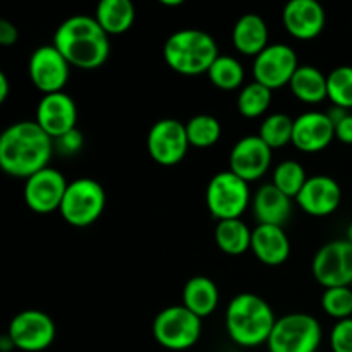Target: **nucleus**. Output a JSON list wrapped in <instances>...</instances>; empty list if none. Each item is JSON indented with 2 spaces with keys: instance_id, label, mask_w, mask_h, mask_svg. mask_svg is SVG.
Here are the masks:
<instances>
[{
  "instance_id": "f257e3e1",
  "label": "nucleus",
  "mask_w": 352,
  "mask_h": 352,
  "mask_svg": "<svg viewBox=\"0 0 352 352\" xmlns=\"http://www.w3.org/2000/svg\"><path fill=\"white\" fill-rule=\"evenodd\" d=\"M54 151V140L34 120H19L0 133V170L26 181L48 167Z\"/></svg>"
},
{
  "instance_id": "f03ea898",
  "label": "nucleus",
  "mask_w": 352,
  "mask_h": 352,
  "mask_svg": "<svg viewBox=\"0 0 352 352\" xmlns=\"http://www.w3.org/2000/svg\"><path fill=\"white\" fill-rule=\"evenodd\" d=\"M52 45L71 67L82 71L100 69L110 57V36L88 14H76L62 21Z\"/></svg>"
},
{
  "instance_id": "7ed1b4c3",
  "label": "nucleus",
  "mask_w": 352,
  "mask_h": 352,
  "mask_svg": "<svg viewBox=\"0 0 352 352\" xmlns=\"http://www.w3.org/2000/svg\"><path fill=\"white\" fill-rule=\"evenodd\" d=\"M277 316L270 302L253 292L234 296L226 309V330L229 339L239 347L267 346Z\"/></svg>"
},
{
  "instance_id": "20e7f679",
  "label": "nucleus",
  "mask_w": 352,
  "mask_h": 352,
  "mask_svg": "<svg viewBox=\"0 0 352 352\" xmlns=\"http://www.w3.org/2000/svg\"><path fill=\"white\" fill-rule=\"evenodd\" d=\"M215 38L198 28L177 30L164 43V60L181 76H201L219 57Z\"/></svg>"
},
{
  "instance_id": "39448f33",
  "label": "nucleus",
  "mask_w": 352,
  "mask_h": 352,
  "mask_svg": "<svg viewBox=\"0 0 352 352\" xmlns=\"http://www.w3.org/2000/svg\"><path fill=\"white\" fill-rule=\"evenodd\" d=\"M105 206L107 192L103 186L96 179L79 177L67 184L58 213L69 226L85 229L103 215Z\"/></svg>"
},
{
  "instance_id": "423d86ee",
  "label": "nucleus",
  "mask_w": 352,
  "mask_h": 352,
  "mask_svg": "<svg viewBox=\"0 0 352 352\" xmlns=\"http://www.w3.org/2000/svg\"><path fill=\"white\" fill-rule=\"evenodd\" d=\"M151 332L164 349L188 351L196 346L201 337L203 320L182 305L167 306L155 316Z\"/></svg>"
},
{
  "instance_id": "0eeeda50",
  "label": "nucleus",
  "mask_w": 352,
  "mask_h": 352,
  "mask_svg": "<svg viewBox=\"0 0 352 352\" xmlns=\"http://www.w3.org/2000/svg\"><path fill=\"white\" fill-rule=\"evenodd\" d=\"M322 339V325L315 316L289 313L277 318L267 347L268 352H316Z\"/></svg>"
},
{
  "instance_id": "6e6552de",
  "label": "nucleus",
  "mask_w": 352,
  "mask_h": 352,
  "mask_svg": "<svg viewBox=\"0 0 352 352\" xmlns=\"http://www.w3.org/2000/svg\"><path fill=\"white\" fill-rule=\"evenodd\" d=\"M251 198L250 184L230 170L219 172L206 184V208L217 222L241 219L250 208Z\"/></svg>"
},
{
  "instance_id": "1a4fd4ad",
  "label": "nucleus",
  "mask_w": 352,
  "mask_h": 352,
  "mask_svg": "<svg viewBox=\"0 0 352 352\" xmlns=\"http://www.w3.org/2000/svg\"><path fill=\"white\" fill-rule=\"evenodd\" d=\"M189 144L184 122L172 117L157 120L146 136V150L151 160L164 167L179 165L188 155Z\"/></svg>"
},
{
  "instance_id": "9d476101",
  "label": "nucleus",
  "mask_w": 352,
  "mask_h": 352,
  "mask_svg": "<svg viewBox=\"0 0 352 352\" xmlns=\"http://www.w3.org/2000/svg\"><path fill=\"white\" fill-rule=\"evenodd\" d=\"M14 347L24 352H41L57 337L54 318L40 309H24L12 316L7 329Z\"/></svg>"
},
{
  "instance_id": "9b49d317",
  "label": "nucleus",
  "mask_w": 352,
  "mask_h": 352,
  "mask_svg": "<svg viewBox=\"0 0 352 352\" xmlns=\"http://www.w3.org/2000/svg\"><path fill=\"white\" fill-rule=\"evenodd\" d=\"M311 274L322 287H351L352 244L346 239L330 241L315 253Z\"/></svg>"
},
{
  "instance_id": "f8f14e48",
  "label": "nucleus",
  "mask_w": 352,
  "mask_h": 352,
  "mask_svg": "<svg viewBox=\"0 0 352 352\" xmlns=\"http://www.w3.org/2000/svg\"><path fill=\"white\" fill-rule=\"evenodd\" d=\"M299 58L294 48L287 43H270L253 60V78L260 85L275 91L289 86L292 76L299 67Z\"/></svg>"
},
{
  "instance_id": "ddd939ff",
  "label": "nucleus",
  "mask_w": 352,
  "mask_h": 352,
  "mask_svg": "<svg viewBox=\"0 0 352 352\" xmlns=\"http://www.w3.org/2000/svg\"><path fill=\"white\" fill-rule=\"evenodd\" d=\"M28 74L38 91L52 95L64 91L71 78V65L54 45H41L31 54Z\"/></svg>"
},
{
  "instance_id": "4468645a",
  "label": "nucleus",
  "mask_w": 352,
  "mask_h": 352,
  "mask_svg": "<svg viewBox=\"0 0 352 352\" xmlns=\"http://www.w3.org/2000/svg\"><path fill=\"white\" fill-rule=\"evenodd\" d=\"M67 179L60 170L45 167L24 181V201L34 213L48 215L58 212L67 189Z\"/></svg>"
},
{
  "instance_id": "2eb2a0df",
  "label": "nucleus",
  "mask_w": 352,
  "mask_h": 352,
  "mask_svg": "<svg viewBox=\"0 0 352 352\" xmlns=\"http://www.w3.org/2000/svg\"><path fill=\"white\" fill-rule=\"evenodd\" d=\"M272 158L274 150H270L258 134H250L241 138L230 150L229 170L251 184L270 170Z\"/></svg>"
},
{
  "instance_id": "dca6fc26",
  "label": "nucleus",
  "mask_w": 352,
  "mask_h": 352,
  "mask_svg": "<svg viewBox=\"0 0 352 352\" xmlns=\"http://www.w3.org/2000/svg\"><path fill=\"white\" fill-rule=\"evenodd\" d=\"M34 122L52 140H57L78 127V105L65 91L43 95L36 105Z\"/></svg>"
},
{
  "instance_id": "f3484780",
  "label": "nucleus",
  "mask_w": 352,
  "mask_h": 352,
  "mask_svg": "<svg viewBox=\"0 0 352 352\" xmlns=\"http://www.w3.org/2000/svg\"><path fill=\"white\" fill-rule=\"evenodd\" d=\"M282 24L296 40H315L325 30V9L316 0H291L282 10Z\"/></svg>"
},
{
  "instance_id": "a211bd4d",
  "label": "nucleus",
  "mask_w": 352,
  "mask_h": 352,
  "mask_svg": "<svg viewBox=\"0 0 352 352\" xmlns=\"http://www.w3.org/2000/svg\"><path fill=\"white\" fill-rule=\"evenodd\" d=\"M305 213L311 217H329L340 206L342 189L330 175H311L294 199Z\"/></svg>"
},
{
  "instance_id": "6ab92c4d",
  "label": "nucleus",
  "mask_w": 352,
  "mask_h": 352,
  "mask_svg": "<svg viewBox=\"0 0 352 352\" xmlns=\"http://www.w3.org/2000/svg\"><path fill=\"white\" fill-rule=\"evenodd\" d=\"M333 140L336 131L327 112L311 110L294 119L291 144H294L302 153H320L329 148Z\"/></svg>"
},
{
  "instance_id": "aec40b11",
  "label": "nucleus",
  "mask_w": 352,
  "mask_h": 352,
  "mask_svg": "<svg viewBox=\"0 0 352 352\" xmlns=\"http://www.w3.org/2000/svg\"><path fill=\"white\" fill-rule=\"evenodd\" d=\"M267 267H280L291 256V239L284 227L256 226L251 234V250Z\"/></svg>"
},
{
  "instance_id": "412c9836",
  "label": "nucleus",
  "mask_w": 352,
  "mask_h": 352,
  "mask_svg": "<svg viewBox=\"0 0 352 352\" xmlns=\"http://www.w3.org/2000/svg\"><path fill=\"white\" fill-rule=\"evenodd\" d=\"M251 208L258 226L284 227L292 215V198L268 182L260 186V189L253 195Z\"/></svg>"
},
{
  "instance_id": "4be33fe9",
  "label": "nucleus",
  "mask_w": 352,
  "mask_h": 352,
  "mask_svg": "<svg viewBox=\"0 0 352 352\" xmlns=\"http://www.w3.org/2000/svg\"><path fill=\"white\" fill-rule=\"evenodd\" d=\"M268 26L260 14H244L232 28V45L239 54L256 57L268 47Z\"/></svg>"
},
{
  "instance_id": "5701e85b",
  "label": "nucleus",
  "mask_w": 352,
  "mask_h": 352,
  "mask_svg": "<svg viewBox=\"0 0 352 352\" xmlns=\"http://www.w3.org/2000/svg\"><path fill=\"white\" fill-rule=\"evenodd\" d=\"M220 291L219 285L206 275H196L186 282L182 289V306L195 313L199 318L213 315L219 308Z\"/></svg>"
},
{
  "instance_id": "b1692460",
  "label": "nucleus",
  "mask_w": 352,
  "mask_h": 352,
  "mask_svg": "<svg viewBox=\"0 0 352 352\" xmlns=\"http://www.w3.org/2000/svg\"><path fill=\"white\" fill-rule=\"evenodd\" d=\"M93 17L109 36H119L133 28L136 7L131 0H102Z\"/></svg>"
},
{
  "instance_id": "393cba45",
  "label": "nucleus",
  "mask_w": 352,
  "mask_h": 352,
  "mask_svg": "<svg viewBox=\"0 0 352 352\" xmlns=\"http://www.w3.org/2000/svg\"><path fill=\"white\" fill-rule=\"evenodd\" d=\"M291 93L296 100L306 105H318L329 98L327 95V74L318 67L309 64H301L289 82Z\"/></svg>"
},
{
  "instance_id": "a878e982",
  "label": "nucleus",
  "mask_w": 352,
  "mask_h": 352,
  "mask_svg": "<svg viewBox=\"0 0 352 352\" xmlns=\"http://www.w3.org/2000/svg\"><path fill=\"white\" fill-rule=\"evenodd\" d=\"M251 234L253 229H250L243 219L222 220L217 222L215 243L222 253L229 256H241L251 250Z\"/></svg>"
},
{
  "instance_id": "bb28decb",
  "label": "nucleus",
  "mask_w": 352,
  "mask_h": 352,
  "mask_svg": "<svg viewBox=\"0 0 352 352\" xmlns=\"http://www.w3.org/2000/svg\"><path fill=\"white\" fill-rule=\"evenodd\" d=\"M210 82L222 91H234L244 86L246 71L244 65L232 55H222L215 58L212 67L206 72Z\"/></svg>"
},
{
  "instance_id": "cd10ccee",
  "label": "nucleus",
  "mask_w": 352,
  "mask_h": 352,
  "mask_svg": "<svg viewBox=\"0 0 352 352\" xmlns=\"http://www.w3.org/2000/svg\"><path fill=\"white\" fill-rule=\"evenodd\" d=\"M274 91L256 81L246 82L237 95V112L246 119H258L270 110Z\"/></svg>"
},
{
  "instance_id": "c85d7f7f",
  "label": "nucleus",
  "mask_w": 352,
  "mask_h": 352,
  "mask_svg": "<svg viewBox=\"0 0 352 352\" xmlns=\"http://www.w3.org/2000/svg\"><path fill=\"white\" fill-rule=\"evenodd\" d=\"M188 141L192 148H212L222 138V124L210 113H198L184 122Z\"/></svg>"
},
{
  "instance_id": "c756f323",
  "label": "nucleus",
  "mask_w": 352,
  "mask_h": 352,
  "mask_svg": "<svg viewBox=\"0 0 352 352\" xmlns=\"http://www.w3.org/2000/svg\"><path fill=\"white\" fill-rule=\"evenodd\" d=\"M292 126H294V119L291 116L284 112H274L265 117L263 122L260 124L258 136L270 150H278L291 144Z\"/></svg>"
},
{
  "instance_id": "7c9ffc66",
  "label": "nucleus",
  "mask_w": 352,
  "mask_h": 352,
  "mask_svg": "<svg viewBox=\"0 0 352 352\" xmlns=\"http://www.w3.org/2000/svg\"><path fill=\"white\" fill-rule=\"evenodd\" d=\"M306 181H308V174L298 160L280 162L275 165L274 175H272V184L292 199H296Z\"/></svg>"
},
{
  "instance_id": "2f4dec72",
  "label": "nucleus",
  "mask_w": 352,
  "mask_h": 352,
  "mask_svg": "<svg viewBox=\"0 0 352 352\" xmlns=\"http://www.w3.org/2000/svg\"><path fill=\"white\" fill-rule=\"evenodd\" d=\"M327 95L333 107L352 109V65H339L327 76Z\"/></svg>"
},
{
  "instance_id": "473e14b6",
  "label": "nucleus",
  "mask_w": 352,
  "mask_h": 352,
  "mask_svg": "<svg viewBox=\"0 0 352 352\" xmlns=\"http://www.w3.org/2000/svg\"><path fill=\"white\" fill-rule=\"evenodd\" d=\"M322 309L333 320L352 318V289L330 287L322 294Z\"/></svg>"
},
{
  "instance_id": "72a5a7b5",
  "label": "nucleus",
  "mask_w": 352,
  "mask_h": 352,
  "mask_svg": "<svg viewBox=\"0 0 352 352\" xmlns=\"http://www.w3.org/2000/svg\"><path fill=\"white\" fill-rule=\"evenodd\" d=\"M332 352H352V318L340 320L330 332Z\"/></svg>"
},
{
  "instance_id": "f704fd0d",
  "label": "nucleus",
  "mask_w": 352,
  "mask_h": 352,
  "mask_svg": "<svg viewBox=\"0 0 352 352\" xmlns=\"http://www.w3.org/2000/svg\"><path fill=\"white\" fill-rule=\"evenodd\" d=\"M82 144H85V138H82L81 131L76 127V129L69 131L64 136L54 140V148L62 155H76L82 150Z\"/></svg>"
},
{
  "instance_id": "c9c22d12",
  "label": "nucleus",
  "mask_w": 352,
  "mask_h": 352,
  "mask_svg": "<svg viewBox=\"0 0 352 352\" xmlns=\"http://www.w3.org/2000/svg\"><path fill=\"white\" fill-rule=\"evenodd\" d=\"M19 40V30L12 21L0 17V47H12Z\"/></svg>"
},
{
  "instance_id": "e433bc0d",
  "label": "nucleus",
  "mask_w": 352,
  "mask_h": 352,
  "mask_svg": "<svg viewBox=\"0 0 352 352\" xmlns=\"http://www.w3.org/2000/svg\"><path fill=\"white\" fill-rule=\"evenodd\" d=\"M333 131H336L337 141L344 144H352V113L349 112L339 122L333 124Z\"/></svg>"
},
{
  "instance_id": "4c0bfd02",
  "label": "nucleus",
  "mask_w": 352,
  "mask_h": 352,
  "mask_svg": "<svg viewBox=\"0 0 352 352\" xmlns=\"http://www.w3.org/2000/svg\"><path fill=\"white\" fill-rule=\"evenodd\" d=\"M10 91V85H9V78L6 76V72L0 69V105L7 100Z\"/></svg>"
},
{
  "instance_id": "58836bf2",
  "label": "nucleus",
  "mask_w": 352,
  "mask_h": 352,
  "mask_svg": "<svg viewBox=\"0 0 352 352\" xmlns=\"http://www.w3.org/2000/svg\"><path fill=\"white\" fill-rule=\"evenodd\" d=\"M12 349H16V347H14V344H12V340H10L9 333H6V336H0V351L9 352Z\"/></svg>"
},
{
  "instance_id": "ea45409f",
  "label": "nucleus",
  "mask_w": 352,
  "mask_h": 352,
  "mask_svg": "<svg viewBox=\"0 0 352 352\" xmlns=\"http://www.w3.org/2000/svg\"><path fill=\"white\" fill-rule=\"evenodd\" d=\"M184 3V0H160V6L164 7H179Z\"/></svg>"
},
{
  "instance_id": "a19ab883",
  "label": "nucleus",
  "mask_w": 352,
  "mask_h": 352,
  "mask_svg": "<svg viewBox=\"0 0 352 352\" xmlns=\"http://www.w3.org/2000/svg\"><path fill=\"white\" fill-rule=\"evenodd\" d=\"M346 241H349L352 244V222L347 226V230H346Z\"/></svg>"
}]
</instances>
